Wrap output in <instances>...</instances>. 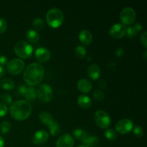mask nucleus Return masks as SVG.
<instances>
[{"label": "nucleus", "instance_id": "nucleus-1", "mask_svg": "<svg viewBox=\"0 0 147 147\" xmlns=\"http://www.w3.org/2000/svg\"><path fill=\"white\" fill-rule=\"evenodd\" d=\"M44 67L40 63H33L24 69L23 79L27 85L30 87L37 86L44 78Z\"/></svg>", "mask_w": 147, "mask_h": 147}, {"label": "nucleus", "instance_id": "nucleus-2", "mask_svg": "<svg viewBox=\"0 0 147 147\" xmlns=\"http://www.w3.org/2000/svg\"><path fill=\"white\" fill-rule=\"evenodd\" d=\"M32 106L24 100H19L11 103L9 108V113L11 117L18 121L28 119L32 113Z\"/></svg>", "mask_w": 147, "mask_h": 147}, {"label": "nucleus", "instance_id": "nucleus-3", "mask_svg": "<svg viewBox=\"0 0 147 147\" xmlns=\"http://www.w3.org/2000/svg\"><path fill=\"white\" fill-rule=\"evenodd\" d=\"M46 22L52 28H58L64 22V14L58 8H51L46 14Z\"/></svg>", "mask_w": 147, "mask_h": 147}, {"label": "nucleus", "instance_id": "nucleus-4", "mask_svg": "<svg viewBox=\"0 0 147 147\" xmlns=\"http://www.w3.org/2000/svg\"><path fill=\"white\" fill-rule=\"evenodd\" d=\"M14 51L19 57L23 59L29 58L33 53V47L27 42L20 40L17 42L14 47Z\"/></svg>", "mask_w": 147, "mask_h": 147}, {"label": "nucleus", "instance_id": "nucleus-5", "mask_svg": "<svg viewBox=\"0 0 147 147\" xmlns=\"http://www.w3.org/2000/svg\"><path fill=\"white\" fill-rule=\"evenodd\" d=\"M94 121L96 125L100 129H108L111 123V119L109 113L102 110L95 112Z\"/></svg>", "mask_w": 147, "mask_h": 147}, {"label": "nucleus", "instance_id": "nucleus-6", "mask_svg": "<svg viewBox=\"0 0 147 147\" xmlns=\"http://www.w3.org/2000/svg\"><path fill=\"white\" fill-rule=\"evenodd\" d=\"M25 67L24 62L20 58L13 59L7 63V70L13 76L20 74Z\"/></svg>", "mask_w": 147, "mask_h": 147}, {"label": "nucleus", "instance_id": "nucleus-7", "mask_svg": "<svg viewBox=\"0 0 147 147\" xmlns=\"http://www.w3.org/2000/svg\"><path fill=\"white\" fill-rule=\"evenodd\" d=\"M37 94L39 99L43 103H49L53 98V91L52 88L49 85H40L37 90Z\"/></svg>", "mask_w": 147, "mask_h": 147}, {"label": "nucleus", "instance_id": "nucleus-8", "mask_svg": "<svg viewBox=\"0 0 147 147\" xmlns=\"http://www.w3.org/2000/svg\"><path fill=\"white\" fill-rule=\"evenodd\" d=\"M120 20L122 24L124 26L134 24L136 20L135 10L131 7H126L123 9L120 13Z\"/></svg>", "mask_w": 147, "mask_h": 147}, {"label": "nucleus", "instance_id": "nucleus-9", "mask_svg": "<svg viewBox=\"0 0 147 147\" xmlns=\"http://www.w3.org/2000/svg\"><path fill=\"white\" fill-rule=\"evenodd\" d=\"M115 127L116 131L120 134H127L133 130L134 123L130 119H123L119 121Z\"/></svg>", "mask_w": 147, "mask_h": 147}, {"label": "nucleus", "instance_id": "nucleus-10", "mask_svg": "<svg viewBox=\"0 0 147 147\" xmlns=\"http://www.w3.org/2000/svg\"><path fill=\"white\" fill-rule=\"evenodd\" d=\"M126 27L121 23H116L110 27L109 34L113 39H121L126 35Z\"/></svg>", "mask_w": 147, "mask_h": 147}, {"label": "nucleus", "instance_id": "nucleus-11", "mask_svg": "<svg viewBox=\"0 0 147 147\" xmlns=\"http://www.w3.org/2000/svg\"><path fill=\"white\" fill-rule=\"evenodd\" d=\"M35 59L40 63H46L49 61L51 57L50 50L45 47H39L34 52Z\"/></svg>", "mask_w": 147, "mask_h": 147}, {"label": "nucleus", "instance_id": "nucleus-12", "mask_svg": "<svg viewBox=\"0 0 147 147\" xmlns=\"http://www.w3.org/2000/svg\"><path fill=\"white\" fill-rule=\"evenodd\" d=\"M49 134L45 130H39L36 131L33 136L32 143L35 145H42L48 141Z\"/></svg>", "mask_w": 147, "mask_h": 147}, {"label": "nucleus", "instance_id": "nucleus-13", "mask_svg": "<svg viewBox=\"0 0 147 147\" xmlns=\"http://www.w3.org/2000/svg\"><path fill=\"white\" fill-rule=\"evenodd\" d=\"M74 139L68 134H65L58 138L56 142V147H73Z\"/></svg>", "mask_w": 147, "mask_h": 147}, {"label": "nucleus", "instance_id": "nucleus-14", "mask_svg": "<svg viewBox=\"0 0 147 147\" xmlns=\"http://www.w3.org/2000/svg\"><path fill=\"white\" fill-rule=\"evenodd\" d=\"M78 38L80 42L84 45H89L93 42V35L90 31L86 30H83L79 33Z\"/></svg>", "mask_w": 147, "mask_h": 147}, {"label": "nucleus", "instance_id": "nucleus-15", "mask_svg": "<svg viewBox=\"0 0 147 147\" xmlns=\"http://www.w3.org/2000/svg\"><path fill=\"white\" fill-rule=\"evenodd\" d=\"M77 88L82 93H88L92 90L93 86L90 80L87 79H80L77 83Z\"/></svg>", "mask_w": 147, "mask_h": 147}, {"label": "nucleus", "instance_id": "nucleus-16", "mask_svg": "<svg viewBox=\"0 0 147 147\" xmlns=\"http://www.w3.org/2000/svg\"><path fill=\"white\" fill-rule=\"evenodd\" d=\"M100 68L97 64H92L88 68V76L91 80H96L100 78Z\"/></svg>", "mask_w": 147, "mask_h": 147}, {"label": "nucleus", "instance_id": "nucleus-17", "mask_svg": "<svg viewBox=\"0 0 147 147\" xmlns=\"http://www.w3.org/2000/svg\"><path fill=\"white\" fill-rule=\"evenodd\" d=\"M78 104L82 109H88L91 106L92 100L88 96H86V95H80L78 98Z\"/></svg>", "mask_w": 147, "mask_h": 147}, {"label": "nucleus", "instance_id": "nucleus-18", "mask_svg": "<svg viewBox=\"0 0 147 147\" xmlns=\"http://www.w3.org/2000/svg\"><path fill=\"white\" fill-rule=\"evenodd\" d=\"M39 119L40 121L47 126H50L55 121L53 116L47 111H42L39 114Z\"/></svg>", "mask_w": 147, "mask_h": 147}, {"label": "nucleus", "instance_id": "nucleus-19", "mask_svg": "<svg viewBox=\"0 0 147 147\" xmlns=\"http://www.w3.org/2000/svg\"><path fill=\"white\" fill-rule=\"evenodd\" d=\"M26 38L30 42L36 43L40 40V34L36 30L30 29L26 32Z\"/></svg>", "mask_w": 147, "mask_h": 147}, {"label": "nucleus", "instance_id": "nucleus-20", "mask_svg": "<svg viewBox=\"0 0 147 147\" xmlns=\"http://www.w3.org/2000/svg\"><path fill=\"white\" fill-rule=\"evenodd\" d=\"M37 90L34 87H27L26 93L24 94V97L25 98L26 101L27 102H33L37 98Z\"/></svg>", "mask_w": 147, "mask_h": 147}, {"label": "nucleus", "instance_id": "nucleus-21", "mask_svg": "<svg viewBox=\"0 0 147 147\" xmlns=\"http://www.w3.org/2000/svg\"><path fill=\"white\" fill-rule=\"evenodd\" d=\"M83 145L88 147H95L97 146L99 143L98 138L95 136H87L86 139L82 142Z\"/></svg>", "mask_w": 147, "mask_h": 147}, {"label": "nucleus", "instance_id": "nucleus-22", "mask_svg": "<svg viewBox=\"0 0 147 147\" xmlns=\"http://www.w3.org/2000/svg\"><path fill=\"white\" fill-rule=\"evenodd\" d=\"M0 85H1V87L6 90H13L15 88V84H14V81L10 78L2 79Z\"/></svg>", "mask_w": 147, "mask_h": 147}, {"label": "nucleus", "instance_id": "nucleus-23", "mask_svg": "<svg viewBox=\"0 0 147 147\" xmlns=\"http://www.w3.org/2000/svg\"><path fill=\"white\" fill-rule=\"evenodd\" d=\"M87 136L88 135L86 132L82 129H76L73 131V136L81 142L86 139Z\"/></svg>", "mask_w": 147, "mask_h": 147}, {"label": "nucleus", "instance_id": "nucleus-24", "mask_svg": "<svg viewBox=\"0 0 147 147\" xmlns=\"http://www.w3.org/2000/svg\"><path fill=\"white\" fill-rule=\"evenodd\" d=\"M49 130H50V133L52 136H57L60 132V125L57 121H54L50 126H49Z\"/></svg>", "mask_w": 147, "mask_h": 147}, {"label": "nucleus", "instance_id": "nucleus-25", "mask_svg": "<svg viewBox=\"0 0 147 147\" xmlns=\"http://www.w3.org/2000/svg\"><path fill=\"white\" fill-rule=\"evenodd\" d=\"M105 136L109 141H115L117 138V133L115 130L111 129H106L105 131Z\"/></svg>", "mask_w": 147, "mask_h": 147}, {"label": "nucleus", "instance_id": "nucleus-26", "mask_svg": "<svg viewBox=\"0 0 147 147\" xmlns=\"http://www.w3.org/2000/svg\"><path fill=\"white\" fill-rule=\"evenodd\" d=\"M32 25L34 28L36 29V30H42L45 28V22L42 19L36 18L32 22Z\"/></svg>", "mask_w": 147, "mask_h": 147}, {"label": "nucleus", "instance_id": "nucleus-27", "mask_svg": "<svg viewBox=\"0 0 147 147\" xmlns=\"http://www.w3.org/2000/svg\"><path fill=\"white\" fill-rule=\"evenodd\" d=\"M75 53H76V56L78 58L83 59L86 57V50L83 45H78L76 47V50H75Z\"/></svg>", "mask_w": 147, "mask_h": 147}, {"label": "nucleus", "instance_id": "nucleus-28", "mask_svg": "<svg viewBox=\"0 0 147 147\" xmlns=\"http://www.w3.org/2000/svg\"><path fill=\"white\" fill-rule=\"evenodd\" d=\"M11 129V124L7 121H4L0 124V133L2 134H7Z\"/></svg>", "mask_w": 147, "mask_h": 147}, {"label": "nucleus", "instance_id": "nucleus-29", "mask_svg": "<svg viewBox=\"0 0 147 147\" xmlns=\"http://www.w3.org/2000/svg\"><path fill=\"white\" fill-rule=\"evenodd\" d=\"M1 100L3 104L6 105H11L12 103V98L8 93H2L1 96Z\"/></svg>", "mask_w": 147, "mask_h": 147}, {"label": "nucleus", "instance_id": "nucleus-30", "mask_svg": "<svg viewBox=\"0 0 147 147\" xmlns=\"http://www.w3.org/2000/svg\"><path fill=\"white\" fill-rule=\"evenodd\" d=\"M133 132L134 136H136L138 138H141L144 136V129L139 125H136V126H134Z\"/></svg>", "mask_w": 147, "mask_h": 147}, {"label": "nucleus", "instance_id": "nucleus-31", "mask_svg": "<svg viewBox=\"0 0 147 147\" xmlns=\"http://www.w3.org/2000/svg\"><path fill=\"white\" fill-rule=\"evenodd\" d=\"M137 32L136 31V30L134 29V27L133 26H130L128 28H126V34L127 35V37L130 39L134 38L135 37L137 34Z\"/></svg>", "mask_w": 147, "mask_h": 147}, {"label": "nucleus", "instance_id": "nucleus-32", "mask_svg": "<svg viewBox=\"0 0 147 147\" xmlns=\"http://www.w3.org/2000/svg\"><path fill=\"white\" fill-rule=\"evenodd\" d=\"M93 96L95 98V100H98V101H100V100H103L104 99V93L101 90H96L93 93Z\"/></svg>", "mask_w": 147, "mask_h": 147}, {"label": "nucleus", "instance_id": "nucleus-33", "mask_svg": "<svg viewBox=\"0 0 147 147\" xmlns=\"http://www.w3.org/2000/svg\"><path fill=\"white\" fill-rule=\"evenodd\" d=\"M7 29V22L4 19L0 18V34L5 32Z\"/></svg>", "mask_w": 147, "mask_h": 147}, {"label": "nucleus", "instance_id": "nucleus-34", "mask_svg": "<svg viewBox=\"0 0 147 147\" xmlns=\"http://www.w3.org/2000/svg\"><path fill=\"white\" fill-rule=\"evenodd\" d=\"M7 112H8V108L6 105L3 104V103H0V118L4 117L7 115Z\"/></svg>", "mask_w": 147, "mask_h": 147}, {"label": "nucleus", "instance_id": "nucleus-35", "mask_svg": "<svg viewBox=\"0 0 147 147\" xmlns=\"http://www.w3.org/2000/svg\"><path fill=\"white\" fill-rule=\"evenodd\" d=\"M141 42H142V45L146 48L147 47V32H144L143 34L141 36Z\"/></svg>", "mask_w": 147, "mask_h": 147}, {"label": "nucleus", "instance_id": "nucleus-36", "mask_svg": "<svg viewBox=\"0 0 147 147\" xmlns=\"http://www.w3.org/2000/svg\"><path fill=\"white\" fill-rule=\"evenodd\" d=\"M27 87L25 85H20L18 87V92L20 95L24 96V94L26 93V90H27Z\"/></svg>", "mask_w": 147, "mask_h": 147}, {"label": "nucleus", "instance_id": "nucleus-37", "mask_svg": "<svg viewBox=\"0 0 147 147\" xmlns=\"http://www.w3.org/2000/svg\"><path fill=\"white\" fill-rule=\"evenodd\" d=\"M123 53H124V50L122 47H119V48L116 49V55L118 57H121L123 55Z\"/></svg>", "mask_w": 147, "mask_h": 147}, {"label": "nucleus", "instance_id": "nucleus-38", "mask_svg": "<svg viewBox=\"0 0 147 147\" xmlns=\"http://www.w3.org/2000/svg\"><path fill=\"white\" fill-rule=\"evenodd\" d=\"M7 57L4 55H0V65L3 66L8 63Z\"/></svg>", "mask_w": 147, "mask_h": 147}, {"label": "nucleus", "instance_id": "nucleus-39", "mask_svg": "<svg viewBox=\"0 0 147 147\" xmlns=\"http://www.w3.org/2000/svg\"><path fill=\"white\" fill-rule=\"evenodd\" d=\"M133 27H134V29L136 30V31L137 32V33L140 32L143 30V26H142L140 23H136Z\"/></svg>", "mask_w": 147, "mask_h": 147}, {"label": "nucleus", "instance_id": "nucleus-40", "mask_svg": "<svg viewBox=\"0 0 147 147\" xmlns=\"http://www.w3.org/2000/svg\"><path fill=\"white\" fill-rule=\"evenodd\" d=\"M6 70L4 69V67L3 66L0 65V78H1L2 77H4V76L5 75Z\"/></svg>", "mask_w": 147, "mask_h": 147}, {"label": "nucleus", "instance_id": "nucleus-41", "mask_svg": "<svg viewBox=\"0 0 147 147\" xmlns=\"http://www.w3.org/2000/svg\"><path fill=\"white\" fill-rule=\"evenodd\" d=\"M98 86L100 88H105L106 86V83L104 81V80H100L98 82Z\"/></svg>", "mask_w": 147, "mask_h": 147}, {"label": "nucleus", "instance_id": "nucleus-42", "mask_svg": "<svg viewBox=\"0 0 147 147\" xmlns=\"http://www.w3.org/2000/svg\"><path fill=\"white\" fill-rule=\"evenodd\" d=\"M4 140L2 136H0V147H4Z\"/></svg>", "mask_w": 147, "mask_h": 147}, {"label": "nucleus", "instance_id": "nucleus-43", "mask_svg": "<svg viewBox=\"0 0 147 147\" xmlns=\"http://www.w3.org/2000/svg\"><path fill=\"white\" fill-rule=\"evenodd\" d=\"M143 55H144V60H146V57H147V51H146V50H144V51Z\"/></svg>", "mask_w": 147, "mask_h": 147}, {"label": "nucleus", "instance_id": "nucleus-44", "mask_svg": "<svg viewBox=\"0 0 147 147\" xmlns=\"http://www.w3.org/2000/svg\"><path fill=\"white\" fill-rule=\"evenodd\" d=\"M78 147H88V146H86V145H80V146H78Z\"/></svg>", "mask_w": 147, "mask_h": 147}, {"label": "nucleus", "instance_id": "nucleus-45", "mask_svg": "<svg viewBox=\"0 0 147 147\" xmlns=\"http://www.w3.org/2000/svg\"><path fill=\"white\" fill-rule=\"evenodd\" d=\"M42 147H48V146H42Z\"/></svg>", "mask_w": 147, "mask_h": 147}]
</instances>
